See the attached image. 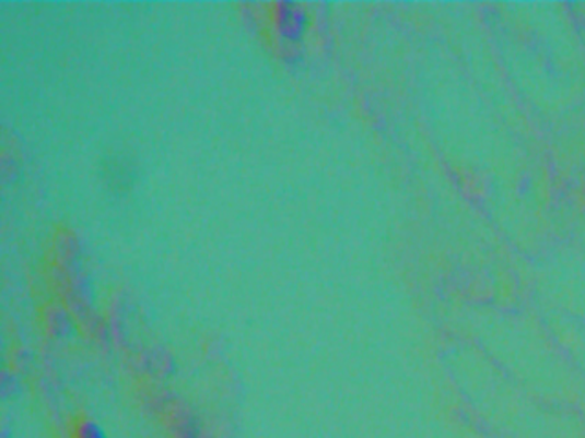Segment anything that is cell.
<instances>
[{"label": "cell", "mask_w": 585, "mask_h": 438, "mask_svg": "<svg viewBox=\"0 0 585 438\" xmlns=\"http://www.w3.org/2000/svg\"><path fill=\"white\" fill-rule=\"evenodd\" d=\"M79 438H106L105 433L101 431V427L94 422H86L83 427H81V433H79Z\"/></svg>", "instance_id": "2"}, {"label": "cell", "mask_w": 585, "mask_h": 438, "mask_svg": "<svg viewBox=\"0 0 585 438\" xmlns=\"http://www.w3.org/2000/svg\"><path fill=\"white\" fill-rule=\"evenodd\" d=\"M306 13L299 4L282 2L277 7V28L288 43H301L306 34Z\"/></svg>", "instance_id": "1"}]
</instances>
